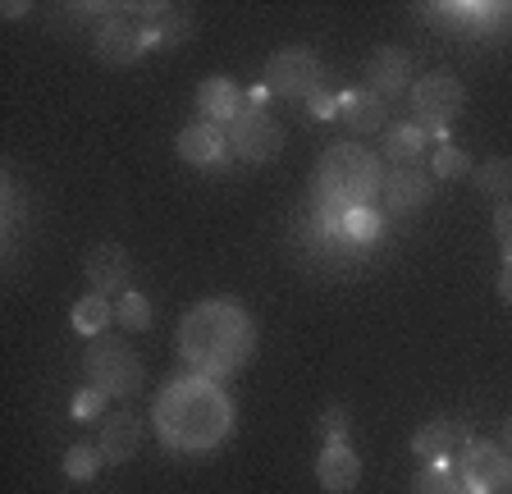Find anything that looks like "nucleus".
Wrapping results in <instances>:
<instances>
[{"instance_id":"1","label":"nucleus","mask_w":512,"mask_h":494,"mask_svg":"<svg viewBox=\"0 0 512 494\" xmlns=\"http://www.w3.org/2000/svg\"><path fill=\"white\" fill-rule=\"evenodd\" d=\"M156 430L170 449L206 453L234 430V403L215 380L183 376L156 394Z\"/></svg>"},{"instance_id":"2","label":"nucleus","mask_w":512,"mask_h":494,"mask_svg":"<svg viewBox=\"0 0 512 494\" xmlns=\"http://www.w3.org/2000/svg\"><path fill=\"white\" fill-rule=\"evenodd\" d=\"M179 353L197 376H234L252 353V321L243 316L238 302H202L192 307L179 330Z\"/></svg>"},{"instance_id":"3","label":"nucleus","mask_w":512,"mask_h":494,"mask_svg":"<svg viewBox=\"0 0 512 494\" xmlns=\"http://www.w3.org/2000/svg\"><path fill=\"white\" fill-rule=\"evenodd\" d=\"M384 188L380 161L362 142H334L325 156H320L316 170V206H371V197Z\"/></svg>"},{"instance_id":"4","label":"nucleus","mask_w":512,"mask_h":494,"mask_svg":"<svg viewBox=\"0 0 512 494\" xmlns=\"http://www.w3.org/2000/svg\"><path fill=\"white\" fill-rule=\"evenodd\" d=\"M407 106H412V124H421V129L444 147L448 124H453V119L462 115V106H467V87H462L453 74L435 69V74H421L412 87H407Z\"/></svg>"},{"instance_id":"5","label":"nucleus","mask_w":512,"mask_h":494,"mask_svg":"<svg viewBox=\"0 0 512 494\" xmlns=\"http://www.w3.org/2000/svg\"><path fill=\"white\" fill-rule=\"evenodd\" d=\"M462 476V494H503L512 490V458L499 449V440H476L471 435L467 444L453 458Z\"/></svg>"},{"instance_id":"6","label":"nucleus","mask_w":512,"mask_h":494,"mask_svg":"<svg viewBox=\"0 0 512 494\" xmlns=\"http://www.w3.org/2000/svg\"><path fill=\"white\" fill-rule=\"evenodd\" d=\"M224 133H229V151L247 165H270L284 151V129L261 106H243Z\"/></svg>"},{"instance_id":"7","label":"nucleus","mask_w":512,"mask_h":494,"mask_svg":"<svg viewBox=\"0 0 512 494\" xmlns=\"http://www.w3.org/2000/svg\"><path fill=\"white\" fill-rule=\"evenodd\" d=\"M261 83H266L275 97H302L307 101L311 92L325 87V69H320V60L307 51V46H284V51L270 55Z\"/></svg>"},{"instance_id":"8","label":"nucleus","mask_w":512,"mask_h":494,"mask_svg":"<svg viewBox=\"0 0 512 494\" xmlns=\"http://www.w3.org/2000/svg\"><path fill=\"white\" fill-rule=\"evenodd\" d=\"M87 385L92 389H106L110 398H128L142 389V362L133 348L124 344H96L92 353H87Z\"/></svg>"},{"instance_id":"9","label":"nucleus","mask_w":512,"mask_h":494,"mask_svg":"<svg viewBox=\"0 0 512 494\" xmlns=\"http://www.w3.org/2000/svg\"><path fill=\"white\" fill-rule=\"evenodd\" d=\"M92 46L96 55L106 60V65H138L142 55H147V37H142V23L124 19V10L106 14V19L96 23V33H92Z\"/></svg>"},{"instance_id":"10","label":"nucleus","mask_w":512,"mask_h":494,"mask_svg":"<svg viewBox=\"0 0 512 494\" xmlns=\"http://www.w3.org/2000/svg\"><path fill=\"white\" fill-rule=\"evenodd\" d=\"M380 197L389 202V211H421L435 197V179L421 165H394V170L384 174Z\"/></svg>"},{"instance_id":"11","label":"nucleus","mask_w":512,"mask_h":494,"mask_svg":"<svg viewBox=\"0 0 512 494\" xmlns=\"http://www.w3.org/2000/svg\"><path fill=\"white\" fill-rule=\"evenodd\" d=\"M83 275L87 284H92V293H101V298H110V293H128V252L119 243H96L92 252H87L83 261Z\"/></svg>"},{"instance_id":"12","label":"nucleus","mask_w":512,"mask_h":494,"mask_svg":"<svg viewBox=\"0 0 512 494\" xmlns=\"http://www.w3.org/2000/svg\"><path fill=\"white\" fill-rule=\"evenodd\" d=\"M471 440L467 421H453V417H439L426 421V426L412 435V458H426V462H448L458 458V449Z\"/></svg>"},{"instance_id":"13","label":"nucleus","mask_w":512,"mask_h":494,"mask_svg":"<svg viewBox=\"0 0 512 494\" xmlns=\"http://www.w3.org/2000/svg\"><path fill=\"white\" fill-rule=\"evenodd\" d=\"M179 156L188 165H224L234 151H229V133L220 129V124H206V119H197V124H188V129H179Z\"/></svg>"},{"instance_id":"14","label":"nucleus","mask_w":512,"mask_h":494,"mask_svg":"<svg viewBox=\"0 0 512 494\" xmlns=\"http://www.w3.org/2000/svg\"><path fill=\"white\" fill-rule=\"evenodd\" d=\"M243 106H247V92L234 83V78L215 74V78H206V83L197 87V110H202L206 124H220V129H229Z\"/></svg>"},{"instance_id":"15","label":"nucleus","mask_w":512,"mask_h":494,"mask_svg":"<svg viewBox=\"0 0 512 494\" xmlns=\"http://www.w3.org/2000/svg\"><path fill=\"white\" fill-rule=\"evenodd\" d=\"M366 78H371V92L375 97H398V92H407V83H412V55L398 51V46H380V51L366 60Z\"/></svg>"},{"instance_id":"16","label":"nucleus","mask_w":512,"mask_h":494,"mask_svg":"<svg viewBox=\"0 0 512 494\" xmlns=\"http://www.w3.org/2000/svg\"><path fill=\"white\" fill-rule=\"evenodd\" d=\"M316 481L325 494H348L362 481V458L352 453V444H325L316 458Z\"/></svg>"},{"instance_id":"17","label":"nucleus","mask_w":512,"mask_h":494,"mask_svg":"<svg viewBox=\"0 0 512 494\" xmlns=\"http://www.w3.org/2000/svg\"><path fill=\"white\" fill-rule=\"evenodd\" d=\"M339 119L357 133H384L389 106H384V97H375L371 87H343L339 92Z\"/></svg>"},{"instance_id":"18","label":"nucleus","mask_w":512,"mask_h":494,"mask_svg":"<svg viewBox=\"0 0 512 494\" xmlns=\"http://www.w3.org/2000/svg\"><path fill=\"white\" fill-rule=\"evenodd\" d=\"M138 444H142V421L133 417V412L110 417L106 426H101V435H96V449H101L106 462H128L138 453Z\"/></svg>"},{"instance_id":"19","label":"nucleus","mask_w":512,"mask_h":494,"mask_svg":"<svg viewBox=\"0 0 512 494\" xmlns=\"http://www.w3.org/2000/svg\"><path fill=\"white\" fill-rule=\"evenodd\" d=\"M426 142H430V133L421 129V124H412V119H403V124L380 133L384 161H394V165H416V156L426 151Z\"/></svg>"},{"instance_id":"20","label":"nucleus","mask_w":512,"mask_h":494,"mask_svg":"<svg viewBox=\"0 0 512 494\" xmlns=\"http://www.w3.org/2000/svg\"><path fill=\"white\" fill-rule=\"evenodd\" d=\"M74 330L83 334V339H101V334L110 330V321H115V302L101 298V293H87V298L74 302Z\"/></svg>"},{"instance_id":"21","label":"nucleus","mask_w":512,"mask_h":494,"mask_svg":"<svg viewBox=\"0 0 512 494\" xmlns=\"http://www.w3.org/2000/svg\"><path fill=\"white\" fill-rule=\"evenodd\" d=\"M142 37H147V51H160V46H179L192 37V19L179 10H165L156 19L142 23Z\"/></svg>"},{"instance_id":"22","label":"nucleus","mask_w":512,"mask_h":494,"mask_svg":"<svg viewBox=\"0 0 512 494\" xmlns=\"http://www.w3.org/2000/svg\"><path fill=\"white\" fill-rule=\"evenodd\" d=\"M471 179H476V188L490 202H508L512 197V161L508 156H490V161H480L476 170H471Z\"/></svg>"},{"instance_id":"23","label":"nucleus","mask_w":512,"mask_h":494,"mask_svg":"<svg viewBox=\"0 0 512 494\" xmlns=\"http://www.w3.org/2000/svg\"><path fill=\"white\" fill-rule=\"evenodd\" d=\"M412 494H462V476H458V467H453V458L426 462V467L412 476Z\"/></svg>"},{"instance_id":"24","label":"nucleus","mask_w":512,"mask_h":494,"mask_svg":"<svg viewBox=\"0 0 512 494\" xmlns=\"http://www.w3.org/2000/svg\"><path fill=\"white\" fill-rule=\"evenodd\" d=\"M375 234H380V211L375 206H348L339 215V238H348V243H375Z\"/></svg>"},{"instance_id":"25","label":"nucleus","mask_w":512,"mask_h":494,"mask_svg":"<svg viewBox=\"0 0 512 494\" xmlns=\"http://www.w3.org/2000/svg\"><path fill=\"white\" fill-rule=\"evenodd\" d=\"M101 449L96 444H74V449L64 453V481H74V485H87V481H96V472H101Z\"/></svg>"},{"instance_id":"26","label":"nucleus","mask_w":512,"mask_h":494,"mask_svg":"<svg viewBox=\"0 0 512 494\" xmlns=\"http://www.w3.org/2000/svg\"><path fill=\"white\" fill-rule=\"evenodd\" d=\"M115 325H124V330H133V334H142L151 325V298L147 293H119L115 298Z\"/></svg>"},{"instance_id":"27","label":"nucleus","mask_w":512,"mask_h":494,"mask_svg":"<svg viewBox=\"0 0 512 494\" xmlns=\"http://www.w3.org/2000/svg\"><path fill=\"white\" fill-rule=\"evenodd\" d=\"M430 170H435V179L453 183V179H467L471 170H476V161H471L462 147H453V142H444V147H435V156H430Z\"/></svg>"},{"instance_id":"28","label":"nucleus","mask_w":512,"mask_h":494,"mask_svg":"<svg viewBox=\"0 0 512 494\" xmlns=\"http://www.w3.org/2000/svg\"><path fill=\"white\" fill-rule=\"evenodd\" d=\"M106 403H110V394L106 389H78L74 394V403H69V417L74 421H92V417H101V412H106Z\"/></svg>"},{"instance_id":"29","label":"nucleus","mask_w":512,"mask_h":494,"mask_svg":"<svg viewBox=\"0 0 512 494\" xmlns=\"http://www.w3.org/2000/svg\"><path fill=\"white\" fill-rule=\"evenodd\" d=\"M316 430H320V440L325 444H348V412L325 408L320 412V421H316Z\"/></svg>"},{"instance_id":"30","label":"nucleus","mask_w":512,"mask_h":494,"mask_svg":"<svg viewBox=\"0 0 512 494\" xmlns=\"http://www.w3.org/2000/svg\"><path fill=\"white\" fill-rule=\"evenodd\" d=\"M494 238L503 247V261H512V202H499L494 211Z\"/></svg>"},{"instance_id":"31","label":"nucleus","mask_w":512,"mask_h":494,"mask_svg":"<svg viewBox=\"0 0 512 494\" xmlns=\"http://www.w3.org/2000/svg\"><path fill=\"white\" fill-rule=\"evenodd\" d=\"M307 110H311V119H334V115H339V97L320 87V92H311V97H307Z\"/></svg>"},{"instance_id":"32","label":"nucleus","mask_w":512,"mask_h":494,"mask_svg":"<svg viewBox=\"0 0 512 494\" xmlns=\"http://www.w3.org/2000/svg\"><path fill=\"white\" fill-rule=\"evenodd\" d=\"M243 92H247V106H261V110H266V101L275 97L266 83H252V87H243Z\"/></svg>"},{"instance_id":"33","label":"nucleus","mask_w":512,"mask_h":494,"mask_svg":"<svg viewBox=\"0 0 512 494\" xmlns=\"http://www.w3.org/2000/svg\"><path fill=\"white\" fill-rule=\"evenodd\" d=\"M499 298L512 307V261H503V270H499Z\"/></svg>"},{"instance_id":"34","label":"nucleus","mask_w":512,"mask_h":494,"mask_svg":"<svg viewBox=\"0 0 512 494\" xmlns=\"http://www.w3.org/2000/svg\"><path fill=\"white\" fill-rule=\"evenodd\" d=\"M499 449H503V453H508V458H512V417L503 421V430H499Z\"/></svg>"},{"instance_id":"35","label":"nucleus","mask_w":512,"mask_h":494,"mask_svg":"<svg viewBox=\"0 0 512 494\" xmlns=\"http://www.w3.org/2000/svg\"><path fill=\"white\" fill-rule=\"evenodd\" d=\"M0 14H5V19H23V14H28V5H23V0H10Z\"/></svg>"}]
</instances>
